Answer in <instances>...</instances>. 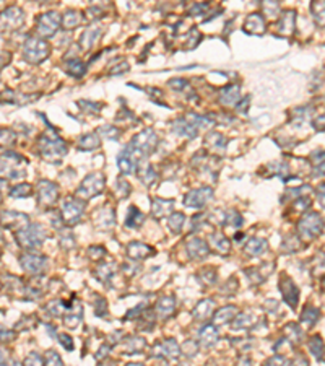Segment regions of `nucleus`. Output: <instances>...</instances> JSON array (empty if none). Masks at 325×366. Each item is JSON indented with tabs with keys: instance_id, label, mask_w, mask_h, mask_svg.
I'll list each match as a JSON object with an SVG mask.
<instances>
[{
	"instance_id": "nucleus-1",
	"label": "nucleus",
	"mask_w": 325,
	"mask_h": 366,
	"mask_svg": "<svg viewBox=\"0 0 325 366\" xmlns=\"http://www.w3.org/2000/svg\"><path fill=\"white\" fill-rule=\"evenodd\" d=\"M16 239L23 249H39L46 241V228L41 223H29L28 226L18 229Z\"/></svg>"
},
{
	"instance_id": "nucleus-2",
	"label": "nucleus",
	"mask_w": 325,
	"mask_h": 366,
	"mask_svg": "<svg viewBox=\"0 0 325 366\" xmlns=\"http://www.w3.org/2000/svg\"><path fill=\"white\" fill-rule=\"evenodd\" d=\"M129 146L138 158H146L158 146V137L151 129H146V131L135 135Z\"/></svg>"
},
{
	"instance_id": "nucleus-3",
	"label": "nucleus",
	"mask_w": 325,
	"mask_h": 366,
	"mask_svg": "<svg viewBox=\"0 0 325 366\" xmlns=\"http://www.w3.org/2000/svg\"><path fill=\"white\" fill-rule=\"evenodd\" d=\"M39 150L41 155L46 160H59L67 153V145L65 142L57 139L56 135H43L39 140Z\"/></svg>"
},
{
	"instance_id": "nucleus-4",
	"label": "nucleus",
	"mask_w": 325,
	"mask_h": 366,
	"mask_svg": "<svg viewBox=\"0 0 325 366\" xmlns=\"http://www.w3.org/2000/svg\"><path fill=\"white\" fill-rule=\"evenodd\" d=\"M23 56L29 64H39L49 56V46L43 39L29 38L25 47H23Z\"/></svg>"
},
{
	"instance_id": "nucleus-5",
	"label": "nucleus",
	"mask_w": 325,
	"mask_h": 366,
	"mask_svg": "<svg viewBox=\"0 0 325 366\" xmlns=\"http://www.w3.org/2000/svg\"><path fill=\"white\" fill-rule=\"evenodd\" d=\"M104 189V176L101 173H91L88 174L83 179V182L80 184L78 191H76V196L80 199H91L98 194H101Z\"/></svg>"
},
{
	"instance_id": "nucleus-6",
	"label": "nucleus",
	"mask_w": 325,
	"mask_h": 366,
	"mask_svg": "<svg viewBox=\"0 0 325 366\" xmlns=\"http://www.w3.org/2000/svg\"><path fill=\"white\" fill-rule=\"evenodd\" d=\"M25 161L20 155L16 153H5V155L0 158V178H8V179H15L20 178V176L25 174V171H21L20 164Z\"/></svg>"
},
{
	"instance_id": "nucleus-7",
	"label": "nucleus",
	"mask_w": 325,
	"mask_h": 366,
	"mask_svg": "<svg viewBox=\"0 0 325 366\" xmlns=\"http://www.w3.org/2000/svg\"><path fill=\"white\" fill-rule=\"evenodd\" d=\"M322 226H324V221L321 217L317 214H307L306 217L301 218L298 223V233L301 234L303 239L311 241L322 233Z\"/></svg>"
},
{
	"instance_id": "nucleus-8",
	"label": "nucleus",
	"mask_w": 325,
	"mask_h": 366,
	"mask_svg": "<svg viewBox=\"0 0 325 366\" xmlns=\"http://www.w3.org/2000/svg\"><path fill=\"white\" fill-rule=\"evenodd\" d=\"M83 210H85V202L83 199L80 197H68L64 200L62 204V210H61V217L64 223H67V225H73L80 220V217L83 215Z\"/></svg>"
},
{
	"instance_id": "nucleus-9",
	"label": "nucleus",
	"mask_w": 325,
	"mask_h": 366,
	"mask_svg": "<svg viewBox=\"0 0 325 366\" xmlns=\"http://www.w3.org/2000/svg\"><path fill=\"white\" fill-rule=\"evenodd\" d=\"M61 21H62V18L57 11H47V13H43L38 18V26H36L39 36L51 38L52 34H56Z\"/></svg>"
},
{
	"instance_id": "nucleus-10",
	"label": "nucleus",
	"mask_w": 325,
	"mask_h": 366,
	"mask_svg": "<svg viewBox=\"0 0 325 366\" xmlns=\"http://www.w3.org/2000/svg\"><path fill=\"white\" fill-rule=\"evenodd\" d=\"M20 264L25 272L31 274V275H39V274H43L47 267V259L44 256H39V254L25 252L20 256Z\"/></svg>"
},
{
	"instance_id": "nucleus-11",
	"label": "nucleus",
	"mask_w": 325,
	"mask_h": 366,
	"mask_svg": "<svg viewBox=\"0 0 325 366\" xmlns=\"http://www.w3.org/2000/svg\"><path fill=\"white\" fill-rule=\"evenodd\" d=\"M211 197H213V189L198 187V189H194L191 192H187L184 204L187 207H192V209H202V207H205L210 202Z\"/></svg>"
},
{
	"instance_id": "nucleus-12",
	"label": "nucleus",
	"mask_w": 325,
	"mask_h": 366,
	"mask_svg": "<svg viewBox=\"0 0 325 366\" xmlns=\"http://www.w3.org/2000/svg\"><path fill=\"white\" fill-rule=\"evenodd\" d=\"M278 285H280V292H281L283 299H285V303L289 306V308L294 309L298 306V299H299L298 287L294 285V282L289 279L288 275H281Z\"/></svg>"
},
{
	"instance_id": "nucleus-13",
	"label": "nucleus",
	"mask_w": 325,
	"mask_h": 366,
	"mask_svg": "<svg viewBox=\"0 0 325 366\" xmlns=\"http://www.w3.org/2000/svg\"><path fill=\"white\" fill-rule=\"evenodd\" d=\"M25 15L18 7H8L3 13H0V28L3 29H16L23 25Z\"/></svg>"
},
{
	"instance_id": "nucleus-14",
	"label": "nucleus",
	"mask_w": 325,
	"mask_h": 366,
	"mask_svg": "<svg viewBox=\"0 0 325 366\" xmlns=\"http://www.w3.org/2000/svg\"><path fill=\"white\" fill-rule=\"evenodd\" d=\"M59 187L51 181H41L38 184V202L43 207H49L57 200Z\"/></svg>"
},
{
	"instance_id": "nucleus-15",
	"label": "nucleus",
	"mask_w": 325,
	"mask_h": 366,
	"mask_svg": "<svg viewBox=\"0 0 325 366\" xmlns=\"http://www.w3.org/2000/svg\"><path fill=\"white\" fill-rule=\"evenodd\" d=\"M0 218H2V223L8 229H21L29 225V217L25 214H20V212H15V210L2 212Z\"/></svg>"
},
{
	"instance_id": "nucleus-16",
	"label": "nucleus",
	"mask_w": 325,
	"mask_h": 366,
	"mask_svg": "<svg viewBox=\"0 0 325 366\" xmlns=\"http://www.w3.org/2000/svg\"><path fill=\"white\" fill-rule=\"evenodd\" d=\"M208 252H210V247L203 239L194 238L187 243V254H189V257L194 259V261L205 259L206 256H208Z\"/></svg>"
},
{
	"instance_id": "nucleus-17",
	"label": "nucleus",
	"mask_w": 325,
	"mask_h": 366,
	"mask_svg": "<svg viewBox=\"0 0 325 366\" xmlns=\"http://www.w3.org/2000/svg\"><path fill=\"white\" fill-rule=\"evenodd\" d=\"M218 339H220V334H218V330L213 326H210V324H206V326H203L202 329L198 330V344L205 347V348H210L213 347Z\"/></svg>"
},
{
	"instance_id": "nucleus-18",
	"label": "nucleus",
	"mask_w": 325,
	"mask_h": 366,
	"mask_svg": "<svg viewBox=\"0 0 325 366\" xmlns=\"http://www.w3.org/2000/svg\"><path fill=\"white\" fill-rule=\"evenodd\" d=\"M215 312V301L213 299H202L195 306L192 311V316L195 321H206L213 316Z\"/></svg>"
},
{
	"instance_id": "nucleus-19",
	"label": "nucleus",
	"mask_w": 325,
	"mask_h": 366,
	"mask_svg": "<svg viewBox=\"0 0 325 366\" xmlns=\"http://www.w3.org/2000/svg\"><path fill=\"white\" fill-rule=\"evenodd\" d=\"M126 254H127L129 259H132V261H141V259H146L148 256H151L153 249L143 243H137V241H133V243H130L127 246Z\"/></svg>"
},
{
	"instance_id": "nucleus-20",
	"label": "nucleus",
	"mask_w": 325,
	"mask_h": 366,
	"mask_svg": "<svg viewBox=\"0 0 325 366\" xmlns=\"http://www.w3.org/2000/svg\"><path fill=\"white\" fill-rule=\"evenodd\" d=\"M236 316H238V306H224L213 314V324L215 326H224L228 322H233Z\"/></svg>"
},
{
	"instance_id": "nucleus-21",
	"label": "nucleus",
	"mask_w": 325,
	"mask_h": 366,
	"mask_svg": "<svg viewBox=\"0 0 325 366\" xmlns=\"http://www.w3.org/2000/svg\"><path fill=\"white\" fill-rule=\"evenodd\" d=\"M174 207V200H166V199H153L151 202V214L155 218H163L168 214H171Z\"/></svg>"
},
{
	"instance_id": "nucleus-22",
	"label": "nucleus",
	"mask_w": 325,
	"mask_h": 366,
	"mask_svg": "<svg viewBox=\"0 0 325 366\" xmlns=\"http://www.w3.org/2000/svg\"><path fill=\"white\" fill-rule=\"evenodd\" d=\"M174 309H176V299L173 296H164V298L158 299L156 314L161 317V319H168V317L173 316Z\"/></svg>"
},
{
	"instance_id": "nucleus-23",
	"label": "nucleus",
	"mask_w": 325,
	"mask_h": 366,
	"mask_svg": "<svg viewBox=\"0 0 325 366\" xmlns=\"http://www.w3.org/2000/svg\"><path fill=\"white\" fill-rule=\"evenodd\" d=\"M241 98V86L239 85H231L228 88H224L220 94V101L224 106H233L239 101Z\"/></svg>"
},
{
	"instance_id": "nucleus-24",
	"label": "nucleus",
	"mask_w": 325,
	"mask_h": 366,
	"mask_svg": "<svg viewBox=\"0 0 325 366\" xmlns=\"http://www.w3.org/2000/svg\"><path fill=\"white\" fill-rule=\"evenodd\" d=\"M244 29L251 34H262L265 31V21L262 16L257 13L249 15L244 23Z\"/></svg>"
},
{
	"instance_id": "nucleus-25",
	"label": "nucleus",
	"mask_w": 325,
	"mask_h": 366,
	"mask_svg": "<svg viewBox=\"0 0 325 366\" xmlns=\"http://www.w3.org/2000/svg\"><path fill=\"white\" fill-rule=\"evenodd\" d=\"M156 350H159V355L161 357H166V358H177L181 355V350H179V345H177V342L174 339H168L161 342Z\"/></svg>"
},
{
	"instance_id": "nucleus-26",
	"label": "nucleus",
	"mask_w": 325,
	"mask_h": 366,
	"mask_svg": "<svg viewBox=\"0 0 325 366\" xmlns=\"http://www.w3.org/2000/svg\"><path fill=\"white\" fill-rule=\"evenodd\" d=\"M173 129H174V134L184 135V137H189V139H194L195 135H197V129H195L187 119H177L173 124Z\"/></svg>"
},
{
	"instance_id": "nucleus-27",
	"label": "nucleus",
	"mask_w": 325,
	"mask_h": 366,
	"mask_svg": "<svg viewBox=\"0 0 325 366\" xmlns=\"http://www.w3.org/2000/svg\"><path fill=\"white\" fill-rule=\"evenodd\" d=\"M210 243H211V246H213V249L220 254H228L229 247H231L229 239L221 233H211L210 234Z\"/></svg>"
},
{
	"instance_id": "nucleus-28",
	"label": "nucleus",
	"mask_w": 325,
	"mask_h": 366,
	"mask_svg": "<svg viewBox=\"0 0 325 366\" xmlns=\"http://www.w3.org/2000/svg\"><path fill=\"white\" fill-rule=\"evenodd\" d=\"M114 221L116 217L112 209H103L96 214V225L99 228H112L114 226Z\"/></svg>"
},
{
	"instance_id": "nucleus-29",
	"label": "nucleus",
	"mask_w": 325,
	"mask_h": 366,
	"mask_svg": "<svg viewBox=\"0 0 325 366\" xmlns=\"http://www.w3.org/2000/svg\"><path fill=\"white\" fill-rule=\"evenodd\" d=\"M268 243L265 239H260V238H252L247 241V244L244 246V251L246 254H249V256H260L265 249H267Z\"/></svg>"
},
{
	"instance_id": "nucleus-30",
	"label": "nucleus",
	"mask_w": 325,
	"mask_h": 366,
	"mask_svg": "<svg viewBox=\"0 0 325 366\" xmlns=\"http://www.w3.org/2000/svg\"><path fill=\"white\" fill-rule=\"evenodd\" d=\"M65 70H67L68 75L80 78V76H83V73L86 72V66L80 61V59L75 57V59H70V61L65 62Z\"/></svg>"
},
{
	"instance_id": "nucleus-31",
	"label": "nucleus",
	"mask_w": 325,
	"mask_h": 366,
	"mask_svg": "<svg viewBox=\"0 0 325 366\" xmlns=\"http://www.w3.org/2000/svg\"><path fill=\"white\" fill-rule=\"evenodd\" d=\"M99 36H101V31H99L98 28H88L86 31L81 34V39H80L81 47H83V49H90V47L96 44Z\"/></svg>"
},
{
	"instance_id": "nucleus-32",
	"label": "nucleus",
	"mask_w": 325,
	"mask_h": 366,
	"mask_svg": "<svg viewBox=\"0 0 325 366\" xmlns=\"http://www.w3.org/2000/svg\"><path fill=\"white\" fill-rule=\"evenodd\" d=\"M143 221H145V215L141 214L138 209H135V207H129V214H127V218H126V225L129 228H137Z\"/></svg>"
},
{
	"instance_id": "nucleus-33",
	"label": "nucleus",
	"mask_w": 325,
	"mask_h": 366,
	"mask_svg": "<svg viewBox=\"0 0 325 366\" xmlns=\"http://www.w3.org/2000/svg\"><path fill=\"white\" fill-rule=\"evenodd\" d=\"M278 31L281 34H291L294 31V11H286L278 21Z\"/></svg>"
},
{
	"instance_id": "nucleus-34",
	"label": "nucleus",
	"mask_w": 325,
	"mask_h": 366,
	"mask_svg": "<svg viewBox=\"0 0 325 366\" xmlns=\"http://www.w3.org/2000/svg\"><path fill=\"white\" fill-rule=\"evenodd\" d=\"M99 146V137H98V132H93V134H86L83 137L80 139L78 142V148L81 150H94Z\"/></svg>"
},
{
	"instance_id": "nucleus-35",
	"label": "nucleus",
	"mask_w": 325,
	"mask_h": 366,
	"mask_svg": "<svg viewBox=\"0 0 325 366\" xmlns=\"http://www.w3.org/2000/svg\"><path fill=\"white\" fill-rule=\"evenodd\" d=\"M319 317H321V312H319L317 308H314V306H306L303 314H301V321H303V324H306L307 327H311L317 322Z\"/></svg>"
},
{
	"instance_id": "nucleus-36",
	"label": "nucleus",
	"mask_w": 325,
	"mask_h": 366,
	"mask_svg": "<svg viewBox=\"0 0 325 366\" xmlns=\"http://www.w3.org/2000/svg\"><path fill=\"white\" fill-rule=\"evenodd\" d=\"M81 23V16L78 11H67V13L64 15L62 18V26L65 29H72V28H76Z\"/></svg>"
},
{
	"instance_id": "nucleus-37",
	"label": "nucleus",
	"mask_w": 325,
	"mask_h": 366,
	"mask_svg": "<svg viewBox=\"0 0 325 366\" xmlns=\"http://www.w3.org/2000/svg\"><path fill=\"white\" fill-rule=\"evenodd\" d=\"M96 277L101 282H104V283H108L112 277H114V264H101L98 267V270H96Z\"/></svg>"
},
{
	"instance_id": "nucleus-38",
	"label": "nucleus",
	"mask_w": 325,
	"mask_h": 366,
	"mask_svg": "<svg viewBox=\"0 0 325 366\" xmlns=\"http://www.w3.org/2000/svg\"><path fill=\"white\" fill-rule=\"evenodd\" d=\"M307 347H309V352L312 353V355H314L317 360L319 358H322V355H324V342H322V339L319 337V335H314V337H312L311 340H309V344H307Z\"/></svg>"
},
{
	"instance_id": "nucleus-39",
	"label": "nucleus",
	"mask_w": 325,
	"mask_h": 366,
	"mask_svg": "<svg viewBox=\"0 0 325 366\" xmlns=\"http://www.w3.org/2000/svg\"><path fill=\"white\" fill-rule=\"evenodd\" d=\"M169 228L173 229V233H181L182 231V226H184L186 223V217L179 214V212H176V214H173L169 217Z\"/></svg>"
},
{
	"instance_id": "nucleus-40",
	"label": "nucleus",
	"mask_w": 325,
	"mask_h": 366,
	"mask_svg": "<svg viewBox=\"0 0 325 366\" xmlns=\"http://www.w3.org/2000/svg\"><path fill=\"white\" fill-rule=\"evenodd\" d=\"M143 347H145V340L140 339V337H130V339H127L126 345H124L126 353H135V352L138 353Z\"/></svg>"
},
{
	"instance_id": "nucleus-41",
	"label": "nucleus",
	"mask_w": 325,
	"mask_h": 366,
	"mask_svg": "<svg viewBox=\"0 0 325 366\" xmlns=\"http://www.w3.org/2000/svg\"><path fill=\"white\" fill-rule=\"evenodd\" d=\"M138 178L141 179V182H145V184H153L156 179V173H155V169H153V166L146 164L145 168H140Z\"/></svg>"
},
{
	"instance_id": "nucleus-42",
	"label": "nucleus",
	"mask_w": 325,
	"mask_h": 366,
	"mask_svg": "<svg viewBox=\"0 0 325 366\" xmlns=\"http://www.w3.org/2000/svg\"><path fill=\"white\" fill-rule=\"evenodd\" d=\"M59 243H61L64 249H70V247H73L75 246L73 233L68 231V229H62V231H59Z\"/></svg>"
},
{
	"instance_id": "nucleus-43",
	"label": "nucleus",
	"mask_w": 325,
	"mask_h": 366,
	"mask_svg": "<svg viewBox=\"0 0 325 366\" xmlns=\"http://www.w3.org/2000/svg\"><path fill=\"white\" fill-rule=\"evenodd\" d=\"M254 316L252 314H239V316H236L234 317V329H247V327H251V326H254Z\"/></svg>"
},
{
	"instance_id": "nucleus-44",
	"label": "nucleus",
	"mask_w": 325,
	"mask_h": 366,
	"mask_svg": "<svg viewBox=\"0 0 325 366\" xmlns=\"http://www.w3.org/2000/svg\"><path fill=\"white\" fill-rule=\"evenodd\" d=\"M31 191H33L31 184H26V182H20L18 186H15L10 191V196L11 197H28L29 194H31Z\"/></svg>"
},
{
	"instance_id": "nucleus-45",
	"label": "nucleus",
	"mask_w": 325,
	"mask_h": 366,
	"mask_svg": "<svg viewBox=\"0 0 325 366\" xmlns=\"http://www.w3.org/2000/svg\"><path fill=\"white\" fill-rule=\"evenodd\" d=\"M200 280H202V283H203V285H206V287L213 285V283L216 282V272H215V269H211V267L202 269V272H200Z\"/></svg>"
},
{
	"instance_id": "nucleus-46",
	"label": "nucleus",
	"mask_w": 325,
	"mask_h": 366,
	"mask_svg": "<svg viewBox=\"0 0 325 366\" xmlns=\"http://www.w3.org/2000/svg\"><path fill=\"white\" fill-rule=\"evenodd\" d=\"M285 334H286V339L289 342H299L301 337H303V332H301V329L298 327V324H288L286 329H285Z\"/></svg>"
},
{
	"instance_id": "nucleus-47",
	"label": "nucleus",
	"mask_w": 325,
	"mask_h": 366,
	"mask_svg": "<svg viewBox=\"0 0 325 366\" xmlns=\"http://www.w3.org/2000/svg\"><path fill=\"white\" fill-rule=\"evenodd\" d=\"M206 144H210L213 148H224L226 146V140L221 134H216V132H211L208 137H206Z\"/></svg>"
},
{
	"instance_id": "nucleus-48",
	"label": "nucleus",
	"mask_w": 325,
	"mask_h": 366,
	"mask_svg": "<svg viewBox=\"0 0 325 366\" xmlns=\"http://www.w3.org/2000/svg\"><path fill=\"white\" fill-rule=\"evenodd\" d=\"M283 251L285 252H291V251H296L299 247V239L296 238V236H288V238H285V241H283Z\"/></svg>"
},
{
	"instance_id": "nucleus-49",
	"label": "nucleus",
	"mask_w": 325,
	"mask_h": 366,
	"mask_svg": "<svg viewBox=\"0 0 325 366\" xmlns=\"http://www.w3.org/2000/svg\"><path fill=\"white\" fill-rule=\"evenodd\" d=\"M182 352H184V355L186 357H195L197 355V352H198V345H197V342H194V340H187L186 344H184V347H182Z\"/></svg>"
},
{
	"instance_id": "nucleus-50",
	"label": "nucleus",
	"mask_w": 325,
	"mask_h": 366,
	"mask_svg": "<svg viewBox=\"0 0 325 366\" xmlns=\"http://www.w3.org/2000/svg\"><path fill=\"white\" fill-rule=\"evenodd\" d=\"M46 365H62V358L59 357V353H56L54 350H49L44 357Z\"/></svg>"
},
{
	"instance_id": "nucleus-51",
	"label": "nucleus",
	"mask_w": 325,
	"mask_h": 366,
	"mask_svg": "<svg viewBox=\"0 0 325 366\" xmlns=\"http://www.w3.org/2000/svg\"><path fill=\"white\" fill-rule=\"evenodd\" d=\"M57 340L61 342L65 350H73V340H72V337H70V335H67V334H59L57 335Z\"/></svg>"
},
{
	"instance_id": "nucleus-52",
	"label": "nucleus",
	"mask_w": 325,
	"mask_h": 366,
	"mask_svg": "<svg viewBox=\"0 0 325 366\" xmlns=\"http://www.w3.org/2000/svg\"><path fill=\"white\" fill-rule=\"evenodd\" d=\"M104 254H106V251L103 249L101 246H93V247H90V251H88V256H90L91 259H94V261H99Z\"/></svg>"
},
{
	"instance_id": "nucleus-53",
	"label": "nucleus",
	"mask_w": 325,
	"mask_h": 366,
	"mask_svg": "<svg viewBox=\"0 0 325 366\" xmlns=\"http://www.w3.org/2000/svg\"><path fill=\"white\" fill-rule=\"evenodd\" d=\"M15 142V134L11 131H5L2 129L0 131V144H13Z\"/></svg>"
},
{
	"instance_id": "nucleus-54",
	"label": "nucleus",
	"mask_w": 325,
	"mask_h": 366,
	"mask_svg": "<svg viewBox=\"0 0 325 366\" xmlns=\"http://www.w3.org/2000/svg\"><path fill=\"white\" fill-rule=\"evenodd\" d=\"M31 363H34V365H43L44 363V358L39 357L38 353H29L28 358L25 360V365H31Z\"/></svg>"
},
{
	"instance_id": "nucleus-55",
	"label": "nucleus",
	"mask_w": 325,
	"mask_h": 366,
	"mask_svg": "<svg viewBox=\"0 0 325 366\" xmlns=\"http://www.w3.org/2000/svg\"><path fill=\"white\" fill-rule=\"evenodd\" d=\"M15 337V332H11V330H7V329H0V340H11Z\"/></svg>"
},
{
	"instance_id": "nucleus-56",
	"label": "nucleus",
	"mask_w": 325,
	"mask_h": 366,
	"mask_svg": "<svg viewBox=\"0 0 325 366\" xmlns=\"http://www.w3.org/2000/svg\"><path fill=\"white\" fill-rule=\"evenodd\" d=\"M169 86L176 88V90H182L184 86H187V81L186 80H171L169 81Z\"/></svg>"
},
{
	"instance_id": "nucleus-57",
	"label": "nucleus",
	"mask_w": 325,
	"mask_h": 366,
	"mask_svg": "<svg viewBox=\"0 0 325 366\" xmlns=\"http://www.w3.org/2000/svg\"><path fill=\"white\" fill-rule=\"evenodd\" d=\"M127 70H129V66H127V64H121V67H117V69H112V70H111V75H117V73L127 72Z\"/></svg>"
},
{
	"instance_id": "nucleus-58",
	"label": "nucleus",
	"mask_w": 325,
	"mask_h": 366,
	"mask_svg": "<svg viewBox=\"0 0 325 366\" xmlns=\"http://www.w3.org/2000/svg\"><path fill=\"white\" fill-rule=\"evenodd\" d=\"M108 350H109V347L108 345H103L101 348H99V353H96V358L98 360H103L104 357H108V353H109Z\"/></svg>"
},
{
	"instance_id": "nucleus-59",
	"label": "nucleus",
	"mask_w": 325,
	"mask_h": 366,
	"mask_svg": "<svg viewBox=\"0 0 325 366\" xmlns=\"http://www.w3.org/2000/svg\"><path fill=\"white\" fill-rule=\"evenodd\" d=\"M319 200H321V204L325 207V184L319 187Z\"/></svg>"
},
{
	"instance_id": "nucleus-60",
	"label": "nucleus",
	"mask_w": 325,
	"mask_h": 366,
	"mask_svg": "<svg viewBox=\"0 0 325 366\" xmlns=\"http://www.w3.org/2000/svg\"><path fill=\"white\" fill-rule=\"evenodd\" d=\"M316 126H317L319 129H325V116H322L321 119H317Z\"/></svg>"
},
{
	"instance_id": "nucleus-61",
	"label": "nucleus",
	"mask_w": 325,
	"mask_h": 366,
	"mask_svg": "<svg viewBox=\"0 0 325 366\" xmlns=\"http://www.w3.org/2000/svg\"><path fill=\"white\" fill-rule=\"evenodd\" d=\"M7 363V355L3 353V350H0V365Z\"/></svg>"
},
{
	"instance_id": "nucleus-62",
	"label": "nucleus",
	"mask_w": 325,
	"mask_h": 366,
	"mask_svg": "<svg viewBox=\"0 0 325 366\" xmlns=\"http://www.w3.org/2000/svg\"><path fill=\"white\" fill-rule=\"evenodd\" d=\"M324 287H325V277H324Z\"/></svg>"
},
{
	"instance_id": "nucleus-63",
	"label": "nucleus",
	"mask_w": 325,
	"mask_h": 366,
	"mask_svg": "<svg viewBox=\"0 0 325 366\" xmlns=\"http://www.w3.org/2000/svg\"><path fill=\"white\" fill-rule=\"evenodd\" d=\"M0 202H2V196H0Z\"/></svg>"
}]
</instances>
